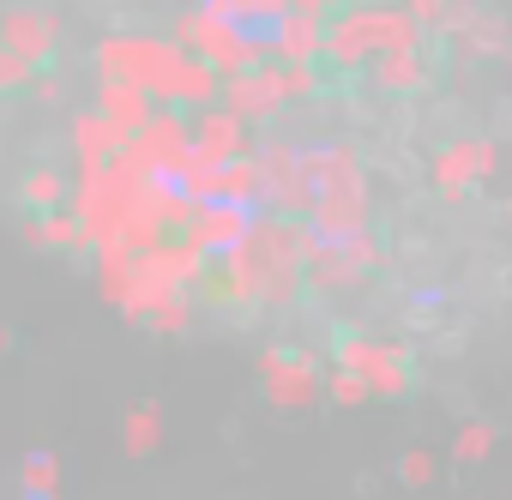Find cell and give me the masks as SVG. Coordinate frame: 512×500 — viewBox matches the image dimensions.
<instances>
[{
    "label": "cell",
    "mask_w": 512,
    "mask_h": 500,
    "mask_svg": "<svg viewBox=\"0 0 512 500\" xmlns=\"http://www.w3.org/2000/svg\"><path fill=\"white\" fill-rule=\"evenodd\" d=\"M332 362L344 374H356L368 392H386V398H404L416 386V356L404 344H386V338H368V332H332Z\"/></svg>",
    "instance_id": "cell-1"
},
{
    "label": "cell",
    "mask_w": 512,
    "mask_h": 500,
    "mask_svg": "<svg viewBox=\"0 0 512 500\" xmlns=\"http://www.w3.org/2000/svg\"><path fill=\"white\" fill-rule=\"evenodd\" d=\"M266 374H272V392L278 398H308V380H314L308 374V356H296V350L284 356L278 350V356H266Z\"/></svg>",
    "instance_id": "cell-2"
}]
</instances>
